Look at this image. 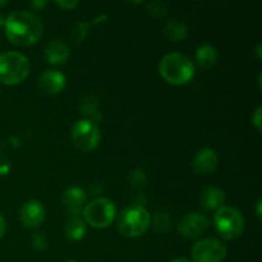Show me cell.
I'll use <instances>...</instances> for the list:
<instances>
[{"instance_id": "1", "label": "cell", "mask_w": 262, "mask_h": 262, "mask_svg": "<svg viewBox=\"0 0 262 262\" xmlns=\"http://www.w3.org/2000/svg\"><path fill=\"white\" fill-rule=\"evenodd\" d=\"M8 40L18 46H31L37 42L43 33L40 18L27 10L12 12L4 20Z\"/></svg>"}, {"instance_id": "2", "label": "cell", "mask_w": 262, "mask_h": 262, "mask_svg": "<svg viewBox=\"0 0 262 262\" xmlns=\"http://www.w3.org/2000/svg\"><path fill=\"white\" fill-rule=\"evenodd\" d=\"M194 64L186 54L173 51L163 56L159 63V73L174 86L187 84L194 76Z\"/></svg>"}, {"instance_id": "3", "label": "cell", "mask_w": 262, "mask_h": 262, "mask_svg": "<svg viewBox=\"0 0 262 262\" xmlns=\"http://www.w3.org/2000/svg\"><path fill=\"white\" fill-rule=\"evenodd\" d=\"M151 216L141 204L128 205L120 211L118 230L127 238H137L145 234L150 228Z\"/></svg>"}, {"instance_id": "4", "label": "cell", "mask_w": 262, "mask_h": 262, "mask_svg": "<svg viewBox=\"0 0 262 262\" xmlns=\"http://www.w3.org/2000/svg\"><path fill=\"white\" fill-rule=\"evenodd\" d=\"M31 66L27 56L18 51L0 54V83L13 86L25 81L30 74Z\"/></svg>"}, {"instance_id": "5", "label": "cell", "mask_w": 262, "mask_h": 262, "mask_svg": "<svg viewBox=\"0 0 262 262\" xmlns=\"http://www.w3.org/2000/svg\"><path fill=\"white\" fill-rule=\"evenodd\" d=\"M82 215L84 222L89 223L92 228L104 229L114 222L117 207L112 200L106 197H99L84 205Z\"/></svg>"}, {"instance_id": "6", "label": "cell", "mask_w": 262, "mask_h": 262, "mask_svg": "<svg viewBox=\"0 0 262 262\" xmlns=\"http://www.w3.org/2000/svg\"><path fill=\"white\" fill-rule=\"evenodd\" d=\"M214 224L217 233L224 239H235L245 230V217L242 212L232 206H223L214 215Z\"/></svg>"}, {"instance_id": "7", "label": "cell", "mask_w": 262, "mask_h": 262, "mask_svg": "<svg viewBox=\"0 0 262 262\" xmlns=\"http://www.w3.org/2000/svg\"><path fill=\"white\" fill-rule=\"evenodd\" d=\"M72 141L78 150L90 152L99 146L101 141V130L96 122L91 119L77 120L72 127Z\"/></svg>"}, {"instance_id": "8", "label": "cell", "mask_w": 262, "mask_h": 262, "mask_svg": "<svg viewBox=\"0 0 262 262\" xmlns=\"http://www.w3.org/2000/svg\"><path fill=\"white\" fill-rule=\"evenodd\" d=\"M227 246L216 238H204L192 247L193 262H222L227 256Z\"/></svg>"}, {"instance_id": "9", "label": "cell", "mask_w": 262, "mask_h": 262, "mask_svg": "<svg viewBox=\"0 0 262 262\" xmlns=\"http://www.w3.org/2000/svg\"><path fill=\"white\" fill-rule=\"evenodd\" d=\"M209 228V217L201 212H188L181 219L178 224V232L184 238L193 239L204 234Z\"/></svg>"}, {"instance_id": "10", "label": "cell", "mask_w": 262, "mask_h": 262, "mask_svg": "<svg viewBox=\"0 0 262 262\" xmlns=\"http://www.w3.org/2000/svg\"><path fill=\"white\" fill-rule=\"evenodd\" d=\"M46 210L42 202L37 201V200H31L27 201L19 211V219L23 227L26 228H37L41 225V223L45 220Z\"/></svg>"}, {"instance_id": "11", "label": "cell", "mask_w": 262, "mask_h": 262, "mask_svg": "<svg viewBox=\"0 0 262 262\" xmlns=\"http://www.w3.org/2000/svg\"><path fill=\"white\" fill-rule=\"evenodd\" d=\"M217 165H219V156L214 148L210 147H205L197 151L193 161H192L193 170L200 176H209V174L214 173Z\"/></svg>"}, {"instance_id": "12", "label": "cell", "mask_w": 262, "mask_h": 262, "mask_svg": "<svg viewBox=\"0 0 262 262\" xmlns=\"http://www.w3.org/2000/svg\"><path fill=\"white\" fill-rule=\"evenodd\" d=\"M38 87L42 92L48 95H56L63 91L66 87V76L60 71L56 69H48L43 71L38 77Z\"/></svg>"}, {"instance_id": "13", "label": "cell", "mask_w": 262, "mask_h": 262, "mask_svg": "<svg viewBox=\"0 0 262 262\" xmlns=\"http://www.w3.org/2000/svg\"><path fill=\"white\" fill-rule=\"evenodd\" d=\"M87 194L81 187L71 186L64 189L61 194V201L63 205L67 207L71 215H79L86 205Z\"/></svg>"}, {"instance_id": "14", "label": "cell", "mask_w": 262, "mask_h": 262, "mask_svg": "<svg viewBox=\"0 0 262 262\" xmlns=\"http://www.w3.org/2000/svg\"><path fill=\"white\" fill-rule=\"evenodd\" d=\"M69 56H71V50L68 43L64 42L63 40L54 38L45 46L43 58L51 66H61L68 60Z\"/></svg>"}, {"instance_id": "15", "label": "cell", "mask_w": 262, "mask_h": 262, "mask_svg": "<svg viewBox=\"0 0 262 262\" xmlns=\"http://www.w3.org/2000/svg\"><path fill=\"white\" fill-rule=\"evenodd\" d=\"M200 202L206 211H217L225 204V192L219 187H207L202 191Z\"/></svg>"}, {"instance_id": "16", "label": "cell", "mask_w": 262, "mask_h": 262, "mask_svg": "<svg viewBox=\"0 0 262 262\" xmlns=\"http://www.w3.org/2000/svg\"><path fill=\"white\" fill-rule=\"evenodd\" d=\"M87 233L86 222L79 215H71L64 228V234L72 242H78L83 239Z\"/></svg>"}, {"instance_id": "17", "label": "cell", "mask_w": 262, "mask_h": 262, "mask_svg": "<svg viewBox=\"0 0 262 262\" xmlns=\"http://www.w3.org/2000/svg\"><path fill=\"white\" fill-rule=\"evenodd\" d=\"M219 53L217 49L211 43H202L196 50V60L199 66L204 69H210L216 64Z\"/></svg>"}, {"instance_id": "18", "label": "cell", "mask_w": 262, "mask_h": 262, "mask_svg": "<svg viewBox=\"0 0 262 262\" xmlns=\"http://www.w3.org/2000/svg\"><path fill=\"white\" fill-rule=\"evenodd\" d=\"M163 31L165 37L174 41V42H181V41L186 40L187 36H188V27H187L186 23L177 19H171L166 22Z\"/></svg>"}, {"instance_id": "19", "label": "cell", "mask_w": 262, "mask_h": 262, "mask_svg": "<svg viewBox=\"0 0 262 262\" xmlns=\"http://www.w3.org/2000/svg\"><path fill=\"white\" fill-rule=\"evenodd\" d=\"M79 110L86 117H91L92 122L101 119V113L99 110V100L92 95H86L79 100Z\"/></svg>"}, {"instance_id": "20", "label": "cell", "mask_w": 262, "mask_h": 262, "mask_svg": "<svg viewBox=\"0 0 262 262\" xmlns=\"http://www.w3.org/2000/svg\"><path fill=\"white\" fill-rule=\"evenodd\" d=\"M171 217L170 215L168 214L164 210H160V211H156L155 215H154L152 224L154 228L158 233H166L171 229Z\"/></svg>"}, {"instance_id": "21", "label": "cell", "mask_w": 262, "mask_h": 262, "mask_svg": "<svg viewBox=\"0 0 262 262\" xmlns=\"http://www.w3.org/2000/svg\"><path fill=\"white\" fill-rule=\"evenodd\" d=\"M91 25H92L91 22H83V20H82V22H77L76 25L72 27L71 35H69L72 43H74V45H79V43L84 40V37H86L87 31H89L90 26Z\"/></svg>"}, {"instance_id": "22", "label": "cell", "mask_w": 262, "mask_h": 262, "mask_svg": "<svg viewBox=\"0 0 262 262\" xmlns=\"http://www.w3.org/2000/svg\"><path fill=\"white\" fill-rule=\"evenodd\" d=\"M127 179L129 186L135 189H142L147 184V176L141 169H133L132 171H129Z\"/></svg>"}, {"instance_id": "23", "label": "cell", "mask_w": 262, "mask_h": 262, "mask_svg": "<svg viewBox=\"0 0 262 262\" xmlns=\"http://www.w3.org/2000/svg\"><path fill=\"white\" fill-rule=\"evenodd\" d=\"M146 10L152 17L163 18L168 14L169 7L164 2H160V0H152V2H148L146 4Z\"/></svg>"}, {"instance_id": "24", "label": "cell", "mask_w": 262, "mask_h": 262, "mask_svg": "<svg viewBox=\"0 0 262 262\" xmlns=\"http://www.w3.org/2000/svg\"><path fill=\"white\" fill-rule=\"evenodd\" d=\"M32 246L35 250L42 251L45 250L46 246H48V241H46V237L42 234V233H36L32 237Z\"/></svg>"}, {"instance_id": "25", "label": "cell", "mask_w": 262, "mask_h": 262, "mask_svg": "<svg viewBox=\"0 0 262 262\" xmlns=\"http://www.w3.org/2000/svg\"><path fill=\"white\" fill-rule=\"evenodd\" d=\"M54 3H55V5H58L59 8L67 10H72L79 5L78 0H55Z\"/></svg>"}, {"instance_id": "26", "label": "cell", "mask_w": 262, "mask_h": 262, "mask_svg": "<svg viewBox=\"0 0 262 262\" xmlns=\"http://www.w3.org/2000/svg\"><path fill=\"white\" fill-rule=\"evenodd\" d=\"M252 124L255 125L256 129H262V106H257L252 114Z\"/></svg>"}, {"instance_id": "27", "label": "cell", "mask_w": 262, "mask_h": 262, "mask_svg": "<svg viewBox=\"0 0 262 262\" xmlns=\"http://www.w3.org/2000/svg\"><path fill=\"white\" fill-rule=\"evenodd\" d=\"M30 4L31 7L36 8V9H42V8H45L48 5V2L46 0H35V2H31Z\"/></svg>"}, {"instance_id": "28", "label": "cell", "mask_w": 262, "mask_h": 262, "mask_svg": "<svg viewBox=\"0 0 262 262\" xmlns=\"http://www.w3.org/2000/svg\"><path fill=\"white\" fill-rule=\"evenodd\" d=\"M5 229H7V223H5V219L3 217V215L0 214V238L4 235Z\"/></svg>"}, {"instance_id": "29", "label": "cell", "mask_w": 262, "mask_h": 262, "mask_svg": "<svg viewBox=\"0 0 262 262\" xmlns=\"http://www.w3.org/2000/svg\"><path fill=\"white\" fill-rule=\"evenodd\" d=\"M261 207H262V201L260 199L257 200V202H256V215H257L258 219H261Z\"/></svg>"}, {"instance_id": "30", "label": "cell", "mask_w": 262, "mask_h": 262, "mask_svg": "<svg viewBox=\"0 0 262 262\" xmlns=\"http://www.w3.org/2000/svg\"><path fill=\"white\" fill-rule=\"evenodd\" d=\"M256 56H257V59H261L262 58V43L258 42L257 45H256Z\"/></svg>"}, {"instance_id": "31", "label": "cell", "mask_w": 262, "mask_h": 262, "mask_svg": "<svg viewBox=\"0 0 262 262\" xmlns=\"http://www.w3.org/2000/svg\"><path fill=\"white\" fill-rule=\"evenodd\" d=\"M170 262H192V261L188 260V258H186V257H177V258H174V260H171Z\"/></svg>"}, {"instance_id": "32", "label": "cell", "mask_w": 262, "mask_h": 262, "mask_svg": "<svg viewBox=\"0 0 262 262\" xmlns=\"http://www.w3.org/2000/svg\"><path fill=\"white\" fill-rule=\"evenodd\" d=\"M4 17H3V14H2V13H0V26H2V25H4Z\"/></svg>"}, {"instance_id": "33", "label": "cell", "mask_w": 262, "mask_h": 262, "mask_svg": "<svg viewBox=\"0 0 262 262\" xmlns=\"http://www.w3.org/2000/svg\"><path fill=\"white\" fill-rule=\"evenodd\" d=\"M7 4H8L7 0H2V2H0V7H2V5H7Z\"/></svg>"}, {"instance_id": "34", "label": "cell", "mask_w": 262, "mask_h": 262, "mask_svg": "<svg viewBox=\"0 0 262 262\" xmlns=\"http://www.w3.org/2000/svg\"><path fill=\"white\" fill-rule=\"evenodd\" d=\"M66 262H77V261H66Z\"/></svg>"}]
</instances>
